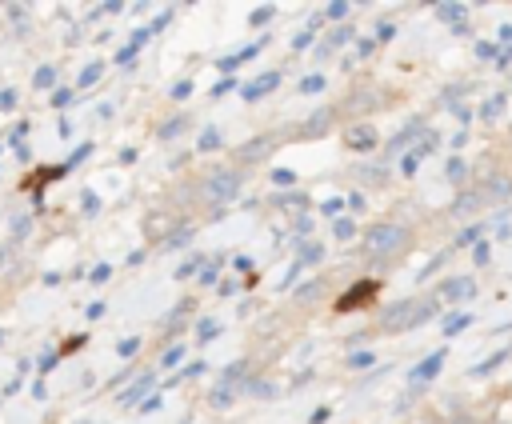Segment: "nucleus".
I'll return each instance as SVG.
<instances>
[{"label": "nucleus", "instance_id": "1", "mask_svg": "<svg viewBox=\"0 0 512 424\" xmlns=\"http://www.w3.org/2000/svg\"><path fill=\"white\" fill-rule=\"evenodd\" d=\"M408 248H412V232H408L404 224H392V220L372 224V228L364 232V240H360V252H364L368 260H380V264L400 260Z\"/></svg>", "mask_w": 512, "mask_h": 424}, {"label": "nucleus", "instance_id": "2", "mask_svg": "<svg viewBox=\"0 0 512 424\" xmlns=\"http://www.w3.org/2000/svg\"><path fill=\"white\" fill-rule=\"evenodd\" d=\"M240 184H244V172H240V168H212V172L196 184V192H200L204 204H216V208H220V204L236 200Z\"/></svg>", "mask_w": 512, "mask_h": 424}, {"label": "nucleus", "instance_id": "3", "mask_svg": "<svg viewBox=\"0 0 512 424\" xmlns=\"http://www.w3.org/2000/svg\"><path fill=\"white\" fill-rule=\"evenodd\" d=\"M336 108L332 104H320V108H312L300 124H296V140H320V136H328L332 128H336Z\"/></svg>", "mask_w": 512, "mask_h": 424}, {"label": "nucleus", "instance_id": "4", "mask_svg": "<svg viewBox=\"0 0 512 424\" xmlns=\"http://www.w3.org/2000/svg\"><path fill=\"white\" fill-rule=\"evenodd\" d=\"M376 328H380V332H388V336L416 328V300H396V304L380 316V324H376Z\"/></svg>", "mask_w": 512, "mask_h": 424}, {"label": "nucleus", "instance_id": "5", "mask_svg": "<svg viewBox=\"0 0 512 424\" xmlns=\"http://www.w3.org/2000/svg\"><path fill=\"white\" fill-rule=\"evenodd\" d=\"M272 148H276V136H272V132L252 136L248 144H240V148H236V164H256V160H268V156H272Z\"/></svg>", "mask_w": 512, "mask_h": 424}, {"label": "nucleus", "instance_id": "6", "mask_svg": "<svg viewBox=\"0 0 512 424\" xmlns=\"http://www.w3.org/2000/svg\"><path fill=\"white\" fill-rule=\"evenodd\" d=\"M380 292V280H360V284H352L340 300H336V312H352V308H364L372 296Z\"/></svg>", "mask_w": 512, "mask_h": 424}, {"label": "nucleus", "instance_id": "7", "mask_svg": "<svg viewBox=\"0 0 512 424\" xmlns=\"http://www.w3.org/2000/svg\"><path fill=\"white\" fill-rule=\"evenodd\" d=\"M480 196H484V200H508V196H512V176H504V172H484Z\"/></svg>", "mask_w": 512, "mask_h": 424}, {"label": "nucleus", "instance_id": "8", "mask_svg": "<svg viewBox=\"0 0 512 424\" xmlns=\"http://www.w3.org/2000/svg\"><path fill=\"white\" fill-rule=\"evenodd\" d=\"M344 140H348V148L368 152V148H376V144H380V132H376L368 120H360V124H352V128H348V136H344Z\"/></svg>", "mask_w": 512, "mask_h": 424}, {"label": "nucleus", "instance_id": "9", "mask_svg": "<svg viewBox=\"0 0 512 424\" xmlns=\"http://www.w3.org/2000/svg\"><path fill=\"white\" fill-rule=\"evenodd\" d=\"M440 296L444 300H468V296H476V280L472 276H452V280L440 284Z\"/></svg>", "mask_w": 512, "mask_h": 424}, {"label": "nucleus", "instance_id": "10", "mask_svg": "<svg viewBox=\"0 0 512 424\" xmlns=\"http://www.w3.org/2000/svg\"><path fill=\"white\" fill-rule=\"evenodd\" d=\"M344 104H348L352 112H372V108H384V92H380V88H364V92H352Z\"/></svg>", "mask_w": 512, "mask_h": 424}, {"label": "nucleus", "instance_id": "11", "mask_svg": "<svg viewBox=\"0 0 512 424\" xmlns=\"http://www.w3.org/2000/svg\"><path fill=\"white\" fill-rule=\"evenodd\" d=\"M152 384H156V372H152V368H148V372H140V376H136V380H132V384L120 392V404H136V400H140V396H144Z\"/></svg>", "mask_w": 512, "mask_h": 424}, {"label": "nucleus", "instance_id": "12", "mask_svg": "<svg viewBox=\"0 0 512 424\" xmlns=\"http://www.w3.org/2000/svg\"><path fill=\"white\" fill-rule=\"evenodd\" d=\"M144 232H148L152 240H164V232H172V216H168V212H152V216H144Z\"/></svg>", "mask_w": 512, "mask_h": 424}, {"label": "nucleus", "instance_id": "13", "mask_svg": "<svg viewBox=\"0 0 512 424\" xmlns=\"http://www.w3.org/2000/svg\"><path fill=\"white\" fill-rule=\"evenodd\" d=\"M440 368H444V352H432L424 364H416V368H412V380H416V384H424V380H432Z\"/></svg>", "mask_w": 512, "mask_h": 424}, {"label": "nucleus", "instance_id": "14", "mask_svg": "<svg viewBox=\"0 0 512 424\" xmlns=\"http://www.w3.org/2000/svg\"><path fill=\"white\" fill-rule=\"evenodd\" d=\"M148 36H152V32H148V28H140V32H136V36H132V40L120 48V52H116V60H120V64H128V60H132V56H136V52L148 44Z\"/></svg>", "mask_w": 512, "mask_h": 424}, {"label": "nucleus", "instance_id": "15", "mask_svg": "<svg viewBox=\"0 0 512 424\" xmlns=\"http://www.w3.org/2000/svg\"><path fill=\"white\" fill-rule=\"evenodd\" d=\"M276 80H280L276 72H268L264 80H252V84L244 88V100H256V96H264V92H272V88H276Z\"/></svg>", "mask_w": 512, "mask_h": 424}, {"label": "nucleus", "instance_id": "16", "mask_svg": "<svg viewBox=\"0 0 512 424\" xmlns=\"http://www.w3.org/2000/svg\"><path fill=\"white\" fill-rule=\"evenodd\" d=\"M184 128H188V116L180 112V116H172V120H164V124H160V140H176Z\"/></svg>", "mask_w": 512, "mask_h": 424}, {"label": "nucleus", "instance_id": "17", "mask_svg": "<svg viewBox=\"0 0 512 424\" xmlns=\"http://www.w3.org/2000/svg\"><path fill=\"white\" fill-rule=\"evenodd\" d=\"M32 88H56V68L52 64H40L32 72Z\"/></svg>", "mask_w": 512, "mask_h": 424}, {"label": "nucleus", "instance_id": "18", "mask_svg": "<svg viewBox=\"0 0 512 424\" xmlns=\"http://www.w3.org/2000/svg\"><path fill=\"white\" fill-rule=\"evenodd\" d=\"M232 400H236V388H224V384H216V388H212V396H208V404H212V408H228Z\"/></svg>", "mask_w": 512, "mask_h": 424}, {"label": "nucleus", "instance_id": "19", "mask_svg": "<svg viewBox=\"0 0 512 424\" xmlns=\"http://www.w3.org/2000/svg\"><path fill=\"white\" fill-rule=\"evenodd\" d=\"M8 228H12V240H24V236L32 232V216H28V212H20V216H12V224H8Z\"/></svg>", "mask_w": 512, "mask_h": 424}, {"label": "nucleus", "instance_id": "20", "mask_svg": "<svg viewBox=\"0 0 512 424\" xmlns=\"http://www.w3.org/2000/svg\"><path fill=\"white\" fill-rule=\"evenodd\" d=\"M348 36H352V28H336V32H332V36H328V40L320 44V56H324V52H336V48H340V44H344Z\"/></svg>", "mask_w": 512, "mask_h": 424}, {"label": "nucleus", "instance_id": "21", "mask_svg": "<svg viewBox=\"0 0 512 424\" xmlns=\"http://www.w3.org/2000/svg\"><path fill=\"white\" fill-rule=\"evenodd\" d=\"M100 72H104V64H88V68L76 76V88H92V84L100 80Z\"/></svg>", "mask_w": 512, "mask_h": 424}, {"label": "nucleus", "instance_id": "22", "mask_svg": "<svg viewBox=\"0 0 512 424\" xmlns=\"http://www.w3.org/2000/svg\"><path fill=\"white\" fill-rule=\"evenodd\" d=\"M196 148H200V152L220 148V128H204V132H200V140H196Z\"/></svg>", "mask_w": 512, "mask_h": 424}, {"label": "nucleus", "instance_id": "23", "mask_svg": "<svg viewBox=\"0 0 512 424\" xmlns=\"http://www.w3.org/2000/svg\"><path fill=\"white\" fill-rule=\"evenodd\" d=\"M476 204H480V192H460V200L452 204V212H456V216H464V212H472Z\"/></svg>", "mask_w": 512, "mask_h": 424}, {"label": "nucleus", "instance_id": "24", "mask_svg": "<svg viewBox=\"0 0 512 424\" xmlns=\"http://www.w3.org/2000/svg\"><path fill=\"white\" fill-rule=\"evenodd\" d=\"M188 240H192V228L180 224V228H172V236H164V248H184Z\"/></svg>", "mask_w": 512, "mask_h": 424}, {"label": "nucleus", "instance_id": "25", "mask_svg": "<svg viewBox=\"0 0 512 424\" xmlns=\"http://www.w3.org/2000/svg\"><path fill=\"white\" fill-rule=\"evenodd\" d=\"M468 320H472L468 312H456V316H448V320H444V336H456V332H464V328H468Z\"/></svg>", "mask_w": 512, "mask_h": 424}, {"label": "nucleus", "instance_id": "26", "mask_svg": "<svg viewBox=\"0 0 512 424\" xmlns=\"http://www.w3.org/2000/svg\"><path fill=\"white\" fill-rule=\"evenodd\" d=\"M348 12H352L348 0H332V4H324V16H328V20H344Z\"/></svg>", "mask_w": 512, "mask_h": 424}, {"label": "nucleus", "instance_id": "27", "mask_svg": "<svg viewBox=\"0 0 512 424\" xmlns=\"http://www.w3.org/2000/svg\"><path fill=\"white\" fill-rule=\"evenodd\" d=\"M84 156H92V144H88V140H84V144H80V148H72V156H68V160H64V164H60V168H64V172H72V168H76V164H80V160H84Z\"/></svg>", "mask_w": 512, "mask_h": 424}, {"label": "nucleus", "instance_id": "28", "mask_svg": "<svg viewBox=\"0 0 512 424\" xmlns=\"http://www.w3.org/2000/svg\"><path fill=\"white\" fill-rule=\"evenodd\" d=\"M372 364H376L372 352H352V356H348V368H352V372H364V368H372Z\"/></svg>", "mask_w": 512, "mask_h": 424}, {"label": "nucleus", "instance_id": "29", "mask_svg": "<svg viewBox=\"0 0 512 424\" xmlns=\"http://www.w3.org/2000/svg\"><path fill=\"white\" fill-rule=\"evenodd\" d=\"M320 288H324V280H312V284H304V288L296 292V300H300V304H312V300L320 296Z\"/></svg>", "mask_w": 512, "mask_h": 424}, {"label": "nucleus", "instance_id": "30", "mask_svg": "<svg viewBox=\"0 0 512 424\" xmlns=\"http://www.w3.org/2000/svg\"><path fill=\"white\" fill-rule=\"evenodd\" d=\"M196 328H200V332H196V340H200V344H204V340H212V336H220V324H216V320H200Z\"/></svg>", "mask_w": 512, "mask_h": 424}, {"label": "nucleus", "instance_id": "31", "mask_svg": "<svg viewBox=\"0 0 512 424\" xmlns=\"http://www.w3.org/2000/svg\"><path fill=\"white\" fill-rule=\"evenodd\" d=\"M180 360H184V344H172V348L160 356V364H164V368H176Z\"/></svg>", "mask_w": 512, "mask_h": 424}, {"label": "nucleus", "instance_id": "32", "mask_svg": "<svg viewBox=\"0 0 512 424\" xmlns=\"http://www.w3.org/2000/svg\"><path fill=\"white\" fill-rule=\"evenodd\" d=\"M324 256V244H308V248H300V260L296 264H312V260H320Z\"/></svg>", "mask_w": 512, "mask_h": 424}, {"label": "nucleus", "instance_id": "33", "mask_svg": "<svg viewBox=\"0 0 512 424\" xmlns=\"http://www.w3.org/2000/svg\"><path fill=\"white\" fill-rule=\"evenodd\" d=\"M72 104V88H52V108H68Z\"/></svg>", "mask_w": 512, "mask_h": 424}, {"label": "nucleus", "instance_id": "34", "mask_svg": "<svg viewBox=\"0 0 512 424\" xmlns=\"http://www.w3.org/2000/svg\"><path fill=\"white\" fill-rule=\"evenodd\" d=\"M24 136H28V120H20V124L8 132V144H12V148H20V144H24Z\"/></svg>", "mask_w": 512, "mask_h": 424}, {"label": "nucleus", "instance_id": "35", "mask_svg": "<svg viewBox=\"0 0 512 424\" xmlns=\"http://www.w3.org/2000/svg\"><path fill=\"white\" fill-rule=\"evenodd\" d=\"M500 360H508V348H504V352H496V356H492V360H484V364H476V368H472V372H476V376H484V372H492V368H496V364H500Z\"/></svg>", "mask_w": 512, "mask_h": 424}, {"label": "nucleus", "instance_id": "36", "mask_svg": "<svg viewBox=\"0 0 512 424\" xmlns=\"http://www.w3.org/2000/svg\"><path fill=\"white\" fill-rule=\"evenodd\" d=\"M16 100H20V96H16V88H0V112H12V108H16Z\"/></svg>", "mask_w": 512, "mask_h": 424}, {"label": "nucleus", "instance_id": "37", "mask_svg": "<svg viewBox=\"0 0 512 424\" xmlns=\"http://www.w3.org/2000/svg\"><path fill=\"white\" fill-rule=\"evenodd\" d=\"M464 16V4H440V20H460Z\"/></svg>", "mask_w": 512, "mask_h": 424}, {"label": "nucleus", "instance_id": "38", "mask_svg": "<svg viewBox=\"0 0 512 424\" xmlns=\"http://www.w3.org/2000/svg\"><path fill=\"white\" fill-rule=\"evenodd\" d=\"M464 168H468L464 160H448V180H456V184H460V180H464Z\"/></svg>", "mask_w": 512, "mask_h": 424}, {"label": "nucleus", "instance_id": "39", "mask_svg": "<svg viewBox=\"0 0 512 424\" xmlns=\"http://www.w3.org/2000/svg\"><path fill=\"white\" fill-rule=\"evenodd\" d=\"M80 208H84V216H92V212L100 208V200H96V192H84V196H80Z\"/></svg>", "mask_w": 512, "mask_h": 424}, {"label": "nucleus", "instance_id": "40", "mask_svg": "<svg viewBox=\"0 0 512 424\" xmlns=\"http://www.w3.org/2000/svg\"><path fill=\"white\" fill-rule=\"evenodd\" d=\"M340 240H352V232H356V224L352 220H336V228H332Z\"/></svg>", "mask_w": 512, "mask_h": 424}, {"label": "nucleus", "instance_id": "41", "mask_svg": "<svg viewBox=\"0 0 512 424\" xmlns=\"http://www.w3.org/2000/svg\"><path fill=\"white\" fill-rule=\"evenodd\" d=\"M56 360H60L56 352H44V356H40V364H36V372H40V376H44V372H52V368H56Z\"/></svg>", "mask_w": 512, "mask_h": 424}, {"label": "nucleus", "instance_id": "42", "mask_svg": "<svg viewBox=\"0 0 512 424\" xmlns=\"http://www.w3.org/2000/svg\"><path fill=\"white\" fill-rule=\"evenodd\" d=\"M8 16H12L16 24H28V8H24V4H8Z\"/></svg>", "mask_w": 512, "mask_h": 424}, {"label": "nucleus", "instance_id": "43", "mask_svg": "<svg viewBox=\"0 0 512 424\" xmlns=\"http://www.w3.org/2000/svg\"><path fill=\"white\" fill-rule=\"evenodd\" d=\"M248 20H252V24H256V28H260V24H268V20H272V8H268V4H264V8H256V12H252V16H248Z\"/></svg>", "mask_w": 512, "mask_h": 424}, {"label": "nucleus", "instance_id": "44", "mask_svg": "<svg viewBox=\"0 0 512 424\" xmlns=\"http://www.w3.org/2000/svg\"><path fill=\"white\" fill-rule=\"evenodd\" d=\"M324 88V76H308V80H300V92H320Z\"/></svg>", "mask_w": 512, "mask_h": 424}, {"label": "nucleus", "instance_id": "45", "mask_svg": "<svg viewBox=\"0 0 512 424\" xmlns=\"http://www.w3.org/2000/svg\"><path fill=\"white\" fill-rule=\"evenodd\" d=\"M108 276H112V264H96V268L88 272V280H96V284H100V280H108Z\"/></svg>", "mask_w": 512, "mask_h": 424}, {"label": "nucleus", "instance_id": "46", "mask_svg": "<svg viewBox=\"0 0 512 424\" xmlns=\"http://www.w3.org/2000/svg\"><path fill=\"white\" fill-rule=\"evenodd\" d=\"M136 348H140V340H136V336H128V340H120V344H116V352H120V356H132Z\"/></svg>", "mask_w": 512, "mask_h": 424}, {"label": "nucleus", "instance_id": "47", "mask_svg": "<svg viewBox=\"0 0 512 424\" xmlns=\"http://www.w3.org/2000/svg\"><path fill=\"white\" fill-rule=\"evenodd\" d=\"M192 92V80H180V84H172V100H184Z\"/></svg>", "mask_w": 512, "mask_h": 424}, {"label": "nucleus", "instance_id": "48", "mask_svg": "<svg viewBox=\"0 0 512 424\" xmlns=\"http://www.w3.org/2000/svg\"><path fill=\"white\" fill-rule=\"evenodd\" d=\"M196 264H204V260H200V256H192V260H184V264L176 268V276H192V272H196Z\"/></svg>", "mask_w": 512, "mask_h": 424}, {"label": "nucleus", "instance_id": "49", "mask_svg": "<svg viewBox=\"0 0 512 424\" xmlns=\"http://www.w3.org/2000/svg\"><path fill=\"white\" fill-rule=\"evenodd\" d=\"M272 180H276V184H292V180H296V172H288V168H276V172H272Z\"/></svg>", "mask_w": 512, "mask_h": 424}, {"label": "nucleus", "instance_id": "50", "mask_svg": "<svg viewBox=\"0 0 512 424\" xmlns=\"http://www.w3.org/2000/svg\"><path fill=\"white\" fill-rule=\"evenodd\" d=\"M216 268H220V260H212V264L200 272V284H212V280H216Z\"/></svg>", "mask_w": 512, "mask_h": 424}, {"label": "nucleus", "instance_id": "51", "mask_svg": "<svg viewBox=\"0 0 512 424\" xmlns=\"http://www.w3.org/2000/svg\"><path fill=\"white\" fill-rule=\"evenodd\" d=\"M476 232H480V228H468V232H460V240H456V248H464V244H472V240H476Z\"/></svg>", "mask_w": 512, "mask_h": 424}, {"label": "nucleus", "instance_id": "52", "mask_svg": "<svg viewBox=\"0 0 512 424\" xmlns=\"http://www.w3.org/2000/svg\"><path fill=\"white\" fill-rule=\"evenodd\" d=\"M328 416H332V408H328V404H324V408H316V412H312V424H324V420H328Z\"/></svg>", "mask_w": 512, "mask_h": 424}, {"label": "nucleus", "instance_id": "53", "mask_svg": "<svg viewBox=\"0 0 512 424\" xmlns=\"http://www.w3.org/2000/svg\"><path fill=\"white\" fill-rule=\"evenodd\" d=\"M228 88H232V76H228V80H220V84H216V88H212V96H224V92H228Z\"/></svg>", "mask_w": 512, "mask_h": 424}, {"label": "nucleus", "instance_id": "54", "mask_svg": "<svg viewBox=\"0 0 512 424\" xmlns=\"http://www.w3.org/2000/svg\"><path fill=\"white\" fill-rule=\"evenodd\" d=\"M416 160H420V156H416V152H408V156H404V172H416Z\"/></svg>", "mask_w": 512, "mask_h": 424}, {"label": "nucleus", "instance_id": "55", "mask_svg": "<svg viewBox=\"0 0 512 424\" xmlns=\"http://www.w3.org/2000/svg\"><path fill=\"white\" fill-rule=\"evenodd\" d=\"M196 372H204V364H200V360H196V364H188L180 376H196ZM180 376H176V380H180Z\"/></svg>", "mask_w": 512, "mask_h": 424}, {"label": "nucleus", "instance_id": "56", "mask_svg": "<svg viewBox=\"0 0 512 424\" xmlns=\"http://www.w3.org/2000/svg\"><path fill=\"white\" fill-rule=\"evenodd\" d=\"M32 396H36V400H44V396H48V392H44V376L32 384Z\"/></svg>", "mask_w": 512, "mask_h": 424}, {"label": "nucleus", "instance_id": "57", "mask_svg": "<svg viewBox=\"0 0 512 424\" xmlns=\"http://www.w3.org/2000/svg\"><path fill=\"white\" fill-rule=\"evenodd\" d=\"M8 256H12V244H4V248H0V272H4V264H8Z\"/></svg>", "mask_w": 512, "mask_h": 424}, {"label": "nucleus", "instance_id": "58", "mask_svg": "<svg viewBox=\"0 0 512 424\" xmlns=\"http://www.w3.org/2000/svg\"><path fill=\"white\" fill-rule=\"evenodd\" d=\"M0 344H4V328H0Z\"/></svg>", "mask_w": 512, "mask_h": 424}, {"label": "nucleus", "instance_id": "59", "mask_svg": "<svg viewBox=\"0 0 512 424\" xmlns=\"http://www.w3.org/2000/svg\"><path fill=\"white\" fill-rule=\"evenodd\" d=\"M0 148H4V144H0Z\"/></svg>", "mask_w": 512, "mask_h": 424}]
</instances>
